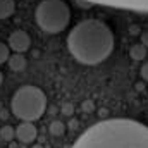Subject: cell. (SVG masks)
<instances>
[{
	"instance_id": "cell-1",
	"label": "cell",
	"mask_w": 148,
	"mask_h": 148,
	"mask_svg": "<svg viewBox=\"0 0 148 148\" xmlns=\"http://www.w3.org/2000/svg\"><path fill=\"white\" fill-rule=\"evenodd\" d=\"M71 148H148V126L134 119H105L88 127Z\"/></svg>"
},
{
	"instance_id": "cell-2",
	"label": "cell",
	"mask_w": 148,
	"mask_h": 148,
	"mask_svg": "<svg viewBox=\"0 0 148 148\" xmlns=\"http://www.w3.org/2000/svg\"><path fill=\"white\" fill-rule=\"evenodd\" d=\"M67 48L79 64L97 66L112 53L114 33L100 19H84L69 31Z\"/></svg>"
},
{
	"instance_id": "cell-3",
	"label": "cell",
	"mask_w": 148,
	"mask_h": 148,
	"mask_svg": "<svg viewBox=\"0 0 148 148\" xmlns=\"http://www.w3.org/2000/svg\"><path fill=\"white\" fill-rule=\"evenodd\" d=\"M10 109L17 119L35 122L43 115L47 109V95L38 86L24 84L19 90H16V93L12 95Z\"/></svg>"
},
{
	"instance_id": "cell-4",
	"label": "cell",
	"mask_w": 148,
	"mask_h": 148,
	"mask_svg": "<svg viewBox=\"0 0 148 148\" xmlns=\"http://www.w3.org/2000/svg\"><path fill=\"white\" fill-rule=\"evenodd\" d=\"M35 19L47 35L62 33L71 21V9L64 0H41L36 5Z\"/></svg>"
},
{
	"instance_id": "cell-5",
	"label": "cell",
	"mask_w": 148,
	"mask_h": 148,
	"mask_svg": "<svg viewBox=\"0 0 148 148\" xmlns=\"http://www.w3.org/2000/svg\"><path fill=\"white\" fill-rule=\"evenodd\" d=\"M9 48L14 50L16 53H24L26 50H29V45H31V38L26 31L23 29H16L10 33L9 36V41H7Z\"/></svg>"
},
{
	"instance_id": "cell-6",
	"label": "cell",
	"mask_w": 148,
	"mask_h": 148,
	"mask_svg": "<svg viewBox=\"0 0 148 148\" xmlns=\"http://www.w3.org/2000/svg\"><path fill=\"white\" fill-rule=\"evenodd\" d=\"M14 136H16L21 143L28 145V143H33V141L36 140L38 131H36V127H35V124H33V122L23 121V122L14 129Z\"/></svg>"
},
{
	"instance_id": "cell-7",
	"label": "cell",
	"mask_w": 148,
	"mask_h": 148,
	"mask_svg": "<svg viewBox=\"0 0 148 148\" xmlns=\"http://www.w3.org/2000/svg\"><path fill=\"white\" fill-rule=\"evenodd\" d=\"M7 64H9V69H10V71H14V73H21V71L26 69V57H24L23 53L9 55Z\"/></svg>"
},
{
	"instance_id": "cell-8",
	"label": "cell",
	"mask_w": 148,
	"mask_h": 148,
	"mask_svg": "<svg viewBox=\"0 0 148 148\" xmlns=\"http://www.w3.org/2000/svg\"><path fill=\"white\" fill-rule=\"evenodd\" d=\"M147 50L148 48L143 45V43H134V45L129 48V57H131L133 60L140 62V60L147 59Z\"/></svg>"
},
{
	"instance_id": "cell-9",
	"label": "cell",
	"mask_w": 148,
	"mask_h": 148,
	"mask_svg": "<svg viewBox=\"0 0 148 148\" xmlns=\"http://www.w3.org/2000/svg\"><path fill=\"white\" fill-rule=\"evenodd\" d=\"M16 10V0H0V19H7Z\"/></svg>"
},
{
	"instance_id": "cell-10",
	"label": "cell",
	"mask_w": 148,
	"mask_h": 148,
	"mask_svg": "<svg viewBox=\"0 0 148 148\" xmlns=\"http://www.w3.org/2000/svg\"><path fill=\"white\" fill-rule=\"evenodd\" d=\"M48 131H50V134H52V136H62V134L66 133V124H64V122H60V121H52V122H50Z\"/></svg>"
},
{
	"instance_id": "cell-11",
	"label": "cell",
	"mask_w": 148,
	"mask_h": 148,
	"mask_svg": "<svg viewBox=\"0 0 148 148\" xmlns=\"http://www.w3.org/2000/svg\"><path fill=\"white\" fill-rule=\"evenodd\" d=\"M0 138H2L3 141H10V140L14 138V127H12V126H3V127H0Z\"/></svg>"
},
{
	"instance_id": "cell-12",
	"label": "cell",
	"mask_w": 148,
	"mask_h": 148,
	"mask_svg": "<svg viewBox=\"0 0 148 148\" xmlns=\"http://www.w3.org/2000/svg\"><path fill=\"white\" fill-rule=\"evenodd\" d=\"M9 55H10L9 45H5L3 41H0V64H5L7 59H9Z\"/></svg>"
},
{
	"instance_id": "cell-13",
	"label": "cell",
	"mask_w": 148,
	"mask_h": 148,
	"mask_svg": "<svg viewBox=\"0 0 148 148\" xmlns=\"http://www.w3.org/2000/svg\"><path fill=\"white\" fill-rule=\"evenodd\" d=\"M81 109H83V110H88V112H91L93 109H95V105H93V102H91V100H86V102H83V105H81Z\"/></svg>"
},
{
	"instance_id": "cell-14",
	"label": "cell",
	"mask_w": 148,
	"mask_h": 148,
	"mask_svg": "<svg viewBox=\"0 0 148 148\" xmlns=\"http://www.w3.org/2000/svg\"><path fill=\"white\" fill-rule=\"evenodd\" d=\"M140 74H141V77L148 81V62H145L143 66H141V69H140Z\"/></svg>"
},
{
	"instance_id": "cell-15",
	"label": "cell",
	"mask_w": 148,
	"mask_h": 148,
	"mask_svg": "<svg viewBox=\"0 0 148 148\" xmlns=\"http://www.w3.org/2000/svg\"><path fill=\"white\" fill-rule=\"evenodd\" d=\"M140 43H143L148 48V31H143V33L140 35Z\"/></svg>"
},
{
	"instance_id": "cell-16",
	"label": "cell",
	"mask_w": 148,
	"mask_h": 148,
	"mask_svg": "<svg viewBox=\"0 0 148 148\" xmlns=\"http://www.w3.org/2000/svg\"><path fill=\"white\" fill-rule=\"evenodd\" d=\"M62 112H64V114H66V115H71V114H73V112H74L73 105H71V103H66V105H64V107H62Z\"/></svg>"
},
{
	"instance_id": "cell-17",
	"label": "cell",
	"mask_w": 148,
	"mask_h": 148,
	"mask_svg": "<svg viewBox=\"0 0 148 148\" xmlns=\"http://www.w3.org/2000/svg\"><path fill=\"white\" fill-rule=\"evenodd\" d=\"M131 35H138V26H131Z\"/></svg>"
},
{
	"instance_id": "cell-18",
	"label": "cell",
	"mask_w": 148,
	"mask_h": 148,
	"mask_svg": "<svg viewBox=\"0 0 148 148\" xmlns=\"http://www.w3.org/2000/svg\"><path fill=\"white\" fill-rule=\"evenodd\" d=\"M2 81H3V74H2V71H0V84H2Z\"/></svg>"
},
{
	"instance_id": "cell-19",
	"label": "cell",
	"mask_w": 148,
	"mask_h": 148,
	"mask_svg": "<svg viewBox=\"0 0 148 148\" xmlns=\"http://www.w3.org/2000/svg\"><path fill=\"white\" fill-rule=\"evenodd\" d=\"M33 148H43V147H41V145H35Z\"/></svg>"
}]
</instances>
